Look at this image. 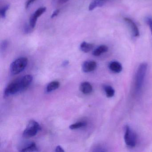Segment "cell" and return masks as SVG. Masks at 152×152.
<instances>
[{"mask_svg": "<svg viewBox=\"0 0 152 152\" xmlns=\"http://www.w3.org/2000/svg\"><path fill=\"white\" fill-rule=\"evenodd\" d=\"M147 67V64L142 63L140 65L137 70L135 79V90L137 93L139 92L143 87Z\"/></svg>", "mask_w": 152, "mask_h": 152, "instance_id": "cell-1", "label": "cell"}, {"mask_svg": "<svg viewBox=\"0 0 152 152\" xmlns=\"http://www.w3.org/2000/svg\"><path fill=\"white\" fill-rule=\"evenodd\" d=\"M124 141L129 148H134L137 142V136L135 132L129 126L126 125L124 128Z\"/></svg>", "mask_w": 152, "mask_h": 152, "instance_id": "cell-2", "label": "cell"}, {"mask_svg": "<svg viewBox=\"0 0 152 152\" xmlns=\"http://www.w3.org/2000/svg\"><path fill=\"white\" fill-rule=\"evenodd\" d=\"M28 64V59L21 57L16 59L10 65V70L13 75H17L23 72Z\"/></svg>", "mask_w": 152, "mask_h": 152, "instance_id": "cell-3", "label": "cell"}, {"mask_svg": "<svg viewBox=\"0 0 152 152\" xmlns=\"http://www.w3.org/2000/svg\"><path fill=\"white\" fill-rule=\"evenodd\" d=\"M41 128L39 124L34 120H31L28 123L26 129L24 131L23 136L25 138H30L35 136Z\"/></svg>", "mask_w": 152, "mask_h": 152, "instance_id": "cell-4", "label": "cell"}, {"mask_svg": "<svg viewBox=\"0 0 152 152\" xmlns=\"http://www.w3.org/2000/svg\"><path fill=\"white\" fill-rule=\"evenodd\" d=\"M23 91L20 79H17L10 83L5 89L4 94L7 96L14 95Z\"/></svg>", "mask_w": 152, "mask_h": 152, "instance_id": "cell-5", "label": "cell"}, {"mask_svg": "<svg viewBox=\"0 0 152 152\" xmlns=\"http://www.w3.org/2000/svg\"><path fill=\"white\" fill-rule=\"evenodd\" d=\"M124 20L129 25L133 36L135 37H139V31L137 25L133 22V20L129 18H124Z\"/></svg>", "mask_w": 152, "mask_h": 152, "instance_id": "cell-6", "label": "cell"}, {"mask_svg": "<svg viewBox=\"0 0 152 152\" xmlns=\"http://www.w3.org/2000/svg\"><path fill=\"white\" fill-rule=\"evenodd\" d=\"M97 67V64L94 61H85L82 65L83 71L88 73L93 72Z\"/></svg>", "mask_w": 152, "mask_h": 152, "instance_id": "cell-7", "label": "cell"}, {"mask_svg": "<svg viewBox=\"0 0 152 152\" xmlns=\"http://www.w3.org/2000/svg\"><path fill=\"white\" fill-rule=\"evenodd\" d=\"M108 68L110 71L115 73H119L122 70V65L117 61H112L108 64Z\"/></svg>", "mask_w": 152, "mask_h": 152, "instance_id": "cell-8", "label": "cell"}, {"mask_svg": "<svg viewBox=\"0 0 152 152\" xmlns=\"http://www.w3.org/2000/svg\"><path fill=\"white\" fill-rule=\"evenodd\" d=\"M33 77L31 75H26L22 78H20L21 85H22L23 91L26 89L31 83L32 81Z\"/></svg>", "mask_w": 152, "mask_h": 152, "instance_id": "cell-9", "label": "cell"}, {"mask_svg": "<svg viewBox=\"0 0 152 152\" xmlns=\"http://www.w3.org/2000/svg\"><path fill=\"white\" fill-rule=\"evenodd\" d=\"M80 88L81 91L84 94H90L93 90L91 84L87 82L82 83L80 86Z\"/></svg>", "mask_w": 152, "mask_h": 152, "instance_id": "cell-10", "label": "cell"}, {"mask_svg": "<svg viewBox=\"0 0 152 152\" xmlns=\"http://www.w3.org/2000/svg\"><path fill=\"white\" fill-rule=\"evenodd\" d=\"M108 50V48L107 46L104 45H101L94 50L92 54L95 56H99L102 54L107 52Z\"/></svg>", "mask_w": 152, "mask_h": 152, "instance_id": "cell-11", "label": "cell"}, {"mask_svg": "<svg viewBox=\"0 0 152 152\" xmlns=\"http://www.w3.org/2000/svg\"><path fill=\"white\" fill-rule=\"evenodd\" d=\"M94 48V45L91 43H88L86 42H82L80 46L81 50L84 53H88L92 50Z\"/></svg>", "mask_w": 152, "mask_h": 152, "instance_id": "cell-12", "label": "cell"}, {"mask_svg": "<svg viewBox=\"0 0 152 152\" xmlns=\"http://www.w3.org/2000/svg\"><path fill=\"white\" fill-rule=\"evenodd\" d=\"M103 88L107 97L111 98L114 96L115 91L112 86L106 85L104 86Z\"/></svg>", "mask_w": 152, "mask_h": 152, "instance_id": "cell-13", "label": "cell"}, {"mask_svg": "<svg viewBox=\"0 0 152 152\" xmlns=\"http://www.w3.org/2000/svg\"><path fill=\"white\" fill-rule=\"evenodd\" d=\"M60 86V83L58 81H53L48 84L46 88L47 92H50L58 88Z\"/></svg>", "mask_w": 152, "mask_h": 152, "instance_id": "cell-14", "label": "cell"}, {"mask_svg": "<svg viewBox=\"0 0 152 152\" xmlns=\"http://www.w3.org/2000/svg\"><path fill=\"white\" fill-rule=\"evenodd\" d=\"M38 151L39 150H38V147L34 142L31 143L28 146L20 150V151L22 152H34V151Z\"/></svg>", "mask_w": 152, "mask_h": 152, "instance_id": "cell-15", "label": "cell"}, {"mask_svg": "<svg viewBox=\"0 0 152 152\" xmlns=\"http://www.w3.org/2000/svg\"><path fill=\"white\" fill-rule=\"evenodd\" d=\"M104 4L103 2H101L99 0H93L89 6V10L92 11L98 7H102Z\"/></svg>", "mask_w": 152, "mask_h": 152, "instance_id": "cell-16", "label": "cell"}, {"mask_svg": "<svg viewBox=\"0 0 152 152\" xmlns=\"http://www.w3.org/2000/svg\"><path fill=\"white\" fill-rule=\"evenodd\" d=\"M86 125H87V123L85 122H78L70 125L69 128L71 129H76L83 128L86 126Z\"/></svg>", "mask_w": 152, "mask_h": 152, "instance_id": "cell-17", "label": "cell"}, {"mask_svg": "<svg viewBox=\"0 0 152 152\" xmlns=\"http://www.w3.org/2000/svg\"><path fill=\"white\" fill-rule=\"evenodd\" d=\"M47 10V8L45 7H42L39 8L37 10L35 11L33 14H32V15L36 19H38V18L40 17L42 14H44L46 12Z\"/></svg>", "mask_w": 152, "mask_h": 152, "instance_id": "cell-18", "label": "cell"}, {"mask_svg": "<svg viewBox=\"0 0 152 152\" xmlns=\"http://www.w3.org/2000/svg\"><path fill=\"white\" fill-rule=\"evenodd\" d=\"M10 8V5H7L4 6L0 11V14H1V17L3 18H5L6 17V15H7V11Z\"/></svg>", "mask_w": 152, "mask_h": 152, "instance_id": "cell-19", "label": "cell"}, {"mask_svg": "<svg viewBox=\"0 0 152 152\" xmlns=\"http://www.w3.org/2000/svg\"><path fill=\"white\" fill-rule=\"evenodd\" d=\"M8 45L9 42L8 41H3L1 42V51H4L5 50H6L8 46Z\"/></svg>", "mask_w": 152, "mask_h": 152, "instance_id": "cell-20", "label": "cell"}, {"mask_svg": "<svg viewBox=\"0 0 152 152\" xmlns=\"http://www.w3.org/2000/svg\"><path fill=\"white\" fill-rule=\"evenodd\" d=\"M146 23L148 25L152 35V18L149 17L147 18L146 19Z\"/></svg>", "mask_w": 152, "mask_h": 152, "instance_id": "cell-21", "label": "cell"}, {"mask_svg": "<svg viewBox=\"0 0 152 152\" xmlns=\"http://www.w3.org/2000/svg\"><path fill=\"white\" fill-rule=\"evenodd\" d=\"M32 28L31 26H30V25H26L24 27V32L25 33L28 34L29 33L31 32V30H32Z\"/></svg>", "mask_w": 152, "mask_h": 152, "instance_id": "cell-22", "label": "cell"}, {"mask_svg": "<svg viewBox=\"0 0 152 152\" xmlns=\"http://www.w3.org/2000/svg\"><path fill=\"white\" fill-rule=\"evenodd\" d=\"M36 0H27L26 3L25 7L27 9L30 7V6L31 5L32 3L35 1Z\"/></svg>", "mask_w": 152, "mask_h": 152, "instance_id": "cell-23", "label": "cell"}, {"mask_svg": "<svg viewBox=\"0 0 152 152\" xmlns=\"http://www.w3.org/2000/svg\"><path fill=\"white\" fill-rule=\"evenodd\" d=\"M59 12H60V10H56L53 12V14L51 15V18H53L56 17L59 14Z\"/></svg>", "mask_w": 152, "mask_h": 152, "instance_id": "cell-24", "label": "cell"}, {"mask_svg": "<svg viewBox=\"0 0 152 152\" xmlns=\"http://www.w3.org/2000/svg\"><path fill=\"white\" fill-rule=\"evenodd\" d=\"M56 152H64V150L63 149V148L60 146H58L56 148Z\"/></svg>", "mask_w": 152, "mask_h": 152, "instance_id": "cell-25", "label": "cell"}, {"mask_svg": "<svg viewBox=\"0 0 152 152\" xmlns=\"http://www.w3.org/2000/svg\"><path fill=\"white\" fill-rule=\"evenodd\" d=\"M69 0H58V3L59 4H63L66 3Z\"/></svg>", "mask_w": 152, "mask_h": 152, "instance_id": "cell-26", "label": "cell"}, {"mask_svg": "<svg viewBox=\"0 0 152 152\" xmlns=\"http://www.w3.org/2000/svg\"><path fill=\"white\" fill-rule=\"evenodd\" d=\"M68 64V61H65L64 62V63H63V66H66Z\"/></svg>", "mask_w": 152, "mask_h": 152, "instance_id": "cell-27", "label": "cell"}, {"mask_svg": "<svg viewBox=\"0 0 152 152\" xmlns=\"http://www.w3.org/2000/svg\"><path fill=\"white\" fill-rule=\"evenodd\" d=\"M100 1H102V2H103L104 3H105L108 0H99Z\"/></svg>", "mask_w": 152, "mask_h": 152, "instance_id": "cell-28", "label": "cell"}]
</instances>
